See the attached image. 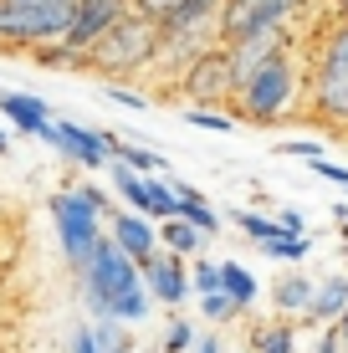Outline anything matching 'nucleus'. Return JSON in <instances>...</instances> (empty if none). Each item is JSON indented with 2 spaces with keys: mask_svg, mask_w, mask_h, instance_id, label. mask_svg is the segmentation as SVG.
<instances>
[{
  "mask_svg": "<svg viewBox=\"0 0 348 353\" xmlns=\"http://www.w3.org/2000/svg\"><path fill=\"white\" fill-rule=\"evenodd\" d=\"M170 190H174V200H179V221H190L195 230H205V236H215V230H221V210H210V200H205L195 185L170 179Z\"/></svg>",
  "mask_w": 348,
  "mask_h": 353,
  "instance_id": "nucleus-18",
  "label": "nucleus"
},
{
  "mask_svg": "<svg viewBox=\"0 0 348 353\" xmlns=\"http://www.w3.org/2000/svg\"><path fill=\"white\" fill-rule=\"evenodd\" d=\"M200 318L236 323V318H241V307H236V297H225V292H205V297H200Z\"/></svg>",
  "mask_w": 348,
  "mask_h": 353,
  "instance_id": "nucleus-24",
  "label": "nucleus"
},
{
  "mask_svg": "<svg viewBox=\"0 0 348 353\" xmlns=\"http://www.w3.org/2000/svg\"><path fill=\"white\" fill-rule=\"evenodd\" d=\"M164 57V31L149 10H134L128 6L118 16V26L92 46L88 57L77 62V72H98L103 82H118V77H139V72H154Z\"/></svg>",
  "mask_w": 348,
  "mask_h": 353,
  "instance_id": "nucleus-4",
  "label": "nucleus"
},
{
  "mask_svg": "<svg viewBox=\"0 0 348 353\" xmlns=\"http://www.w3.org/2000/svg\"><path fill=\"white\" fill-rule=\"evenodd\" d=\"M195 323H190V318H174L170 323V333H164V353H190V348H195Z\"/></svg>",
  "mask_w": 348,
  "mask_h": 353,
  "instance_id": "nucleus-26",
  "label": "nucleus"
},
{
  "mask_svg": "<svg viewBox=\"0 0 348 353\" xmlns=\"http://www.w3.org/2000/svg\"><path fill=\"white\" fill-rule=\"evenodd\" d=\"M108 236H113L118 246H123L128 256L139 261V266L159 256V225H154L149 215L128 210V205H123V210H113V215H108Z\"/></svg>",
  "mask_w": 348,
  "mask_h": 353,
  "instance_id": "nucleus-14",
  "label": "nucleus"
},
{
  "mask_svg": "<svg viewBox=\"0 0 348 353\" xmlns=\"http://www.w3.org/2000/svg\"><path fill=\"white\" fill-rule=\"evenodd\" d=\"M118 353H134V343H128V348H118Z\"/></svg>",
  "mask_w": 348,
  "mask_h": 353,
  "instance_id": "nucleus-39",
  "label": "nucleus"
},
{
  "mask_svg": "<svg viewBox=\"0 0 348 353\" xmlns=\"http://www.w3.org/2000/svg\"><path fill=\"white\" fill-rule=\"evenodd\" d=\"M0 113H6L21 133H31V139H41L46 123H52V108H46L36 92H0Z\"/></svg>",
  "mask_w": 348,
  "mask_h": 353,
  "instance_id": "nucleus-15",
  "label": "nucleus"
},
{
  "mask_svg": "<svg viewBox=\"0 0 348 353\" xmlns=\"http://www.w3.org/2000/svg\"><path fill=\"white\" fill-rule=\"evenodd\" d=\"M313 292H318V282L303 276V272H297V276H277V282H272V307L287 312V318H307Z\"/></svg>",
  "mask_w": 348,
  "mask_h": 353,
  "instance_id": "nucleus-17",
  "label": "nucleus"
},
{
  "mask_svg": "<svg viewBox=\"0 0 348 353\" xmlns=\"http://www.w3.org/2000/svg\"><path fill=\"white\" fill-rule=\"evenodd\" d=\"M251 353H297V333L292 323H267L251 333Z\"/></svg>",
  "mask_w": 348,
  "mask_h": 353,
  "instance_id": "nucleus-21",
  "label": "nucleus"
},
{
  "mask_svg": "<svg viewBox=\"0 0 348 353\" xmlns=\"http://www.w3.org/2000/svg\"><path fill=\"white\" fill-rule=\"evenodd\" d=\"M10 149V139H6V128H0V154H6Z\"/></svg>",
  "mask_w": 348,
  "mask_h": 353,
  "instance_id": "nucleus-38",
  "label": "nucleus"
},
{
  "mask_svg": "<svg viewBox=\"0 0 348 353\" xmlns=\"http://www.w3.org/2000/svg\"><path fill=\"white\" fill-rule=\"evenodd\" d=\"M41 143H52L62 159H77L88 169H108L118 154V133H103V128H82V123H67V118H52L41 133Z\"/></svg>",
  "mask_w": 348,
  "mask_h": 353,
  "instance_id": "nucleus-10",
  "label": "nucleus"
},
{
  "mask_svg": "<svg viewBox=\"0 0 348 353\" xmlns=\"http://www.w3.org/2000/svg\"><path fill=\"white\" fill-rule=\"evenodd\" d=\"M113 159L128 164L134 174H159V169H164V159H159L154 149H143V143H123V139H118V154H113Z\"/></svg>",
  "mask_w": 348,
  "mask_h": 353,
  "instance_id": "nucleus-22",
  "label": "nucleus"
},
{
  "mask_svg": "<svg viewBox=\"0 0 348 353\" xmlns=\"http://www.w3.org/2000/svg\"><path fill=\"white\" fill-rule=\"evenodd\" d=\"M328 16L333 21H348V0H328Z\"/></svg>",
  "mask_w": 348,
  "mask_h": 353,
  "instance_id": "nucleus-36",
  "label": "nucleus"
},
{
  "mask_svg": "<svg viewBox=\"0 0 348 353\" xmlns=\"http://www.w3.org/2000/svg\"><path fill=\"white\" fill-rule=\"evenodd\" d=\"M174 97H185V108H231V97H236L231 52L215 46V52L195 57V62L174 77Z\"/></svg>",
  "mask_w": 348,
  "mask_h": 353,
  "instance_id": "nucleus-8",
  "label": "nucleus"
},
{
  "mask_svg": "<svg viewBox=\"0 0 348 353\" xmlns=\"http://www.w3.org/2000/svg\"><path fill=\"white\" fill-rule=\"evenodd\" d=\"M143 282H149L154 302H164V307H185V297L195 292L190 287V261L174 256V251H164V246H159L154 261H143Z\"/></svg>",
  "mask_w": 348,
  "mask_h": 353,
  "instance_id": "nucleus-13",
  "label": "nucleus"
},
{
  "mask_svg": "<svg viewBox=\"0 0 348 353\" xmlns=\"http://www.w3.org/2000/svg\"><path fill=\"white\" fill-rule=\"evenodd\" d=\"M108 179H113V194L128 205V210H139V215H149L154 225H164V221H174L179 215V200H174V190H170V179L164 174H134L128 164H108Z\"/></svg>",
  "mask_w": 348,
  "mask_h": 353,
  "instance_id": "nucleus-9",
  "label": "nucleus"
},
{
  "mask_svg": "<svg viewBox=\"0 0 348 353\" xmlns=\"http://www.w3.org/2000/svg\"><path fill=\"white\" fill-rule=\"evenodd\" d=\"M303 97H307V57L297 52V41H292V46H282L277 57H267V62L236 88L231 118H236V123L267 128V123L292 118V108L303 103Z\"/></svg>",
  "mask_w": 348,
  "mask_h": 353,
  "instance_id": "nucleus-2",
  "label": "nucleus"
},
{
  "mask_svg": "<svg viewBox=\"0 0 348 353\" xmlns=\"http://www.w3.org/2000/svg\"><path fill=\"white\" fill-rule=\"evenodd\" d=\"M82 302L92 318H113V323H149L154 312V292L143 282V266L118 246L113 236H103V246L92 251V261L77 272Z\"/></svg>",
  "mask_w": 348,
  "mask_h": 353,
  "instance_id": "nucleus-1",
  "label": "nucleus"
},
{
  "mask_svg": "<svg viewBox=\"0 0 348 353\" xmlns=\"http://www.w3.org/2000/svg\"><path fill=\"white\" fill-rule=\"evenodd\" d=\"M190 287L205 297V292H221V261H210V256H195L190 261Z\"/></svg>",
  "mask_w": 348,
  "mask_h": 353,
  "instance_id": "nucleus-25",
  "label": "nucleus"
},
{
  "mask_svg": "<svg viewBox=\"0 0 348 353\" xmlns=\"http://www.w3.org/2000/svg\"><path fill=\"white\" fill-rule=\"evenodd\" d=\"M277 154H292V159H303V164H313V159H323V149H318V143H303V139H297V143H282Z\"/></svg>",
  "mask_w": 348,
  "mask_h": 353,
  "instance_id": "nucleus-32",
  "label": "nucleus"
},
{
  "mask_svg": "<svg viewBox=\"0 0 348 353\" xmlns=\"http://www.w3.org/2000/svg\"><path fill=\"white\" fill-rule=\"evenodd\" d=\"M108 215H113V205H108V190H98V185L52 194V225H57V241H62V256L72 272H82L92 261V251L103 246Z\"/></svg>",
  "mask_w": 348,
  "mask_h": 353,
  "instance_id": "nucleus-6",
  "label": "nucleus"
},
{
  "mask_svg": "<svg viewBox=\"0 0 348 353\" xmlns=\"http://www.w3.org/2000/svg\"><path fill=\"white\" fill-rule=\"evenodd\" d=\"M159 246L174 251V256H185V261H195L200 251H205V230H195L190 221H179V215H174V221L159 225Z\"/></svg>",
  "mask_w": 348,
  "mask_h": 353,
  "instance_id": "nucleus-19",
  "label": "nucleus"
},
{
  "mask_svg": "<svg viewBox=\"0 0 348 353\" xmlns=\"http://www.w3.org/2000/svg\"><path fill=\"white\" fill-rule=\"evenodd\" d=\"M108 97H113L118 108H149V92H139V88H123V82H108Z\"/></svg>",
  "mask_w": 348,
  "mask_h": 353,
  "instance_id": "nucleus-28",
  "label": "nucleus"
},
{
  "mask_svg": "<svg viewBox=\"0 0 348 353\" xmlns=\"http://www.w3.org/2000/svg\"><path fill=\"white\" fill-rule=\"evenodd\" d=\"M277 221H282V230H292V236H307V215H303V210H292V205H282Z\"/></svg>",
  "mask_w": 348,
  "mask_h": 353,
  "instance_id": "nucleus-31",
  "label": "nucleus"
},
{
  "mask_svg": "<svg viewBox=\"0 0 348 353\" xmlns=\"http://www.w3.org/2000/svg\"><path fill=\"white\" fill-rule=\"evenodd\" d=\"M343 348V338H338V327L328 323V333H323V343H318V353H338Z\"/></svg>",
  "mask_w": 348,
  "mask_h": 353,
  "instance_id": "nucleus-33",
  "label": "nucleus"
},
{
  "mask_svg": "<svg viewBox=\"0 0 348 353\" xmlns=\"http://www.w3.org/2000/svg\"><path fill=\"white\" fill-rule=\"evenodd\" d=\"M307 118L348 133V21H328L307 41Z\"/></svg>",
  "mask_w": 348,
  "mask_h": 353,
  "instance_id": "nucleus-3",
  "label": "nucleus"
},
{
  "mask_svg": "<svg viewBox=\"0 0 348 353\" xmlns=\"http://www.w3.org/2000/svg\"><path fill=\"white\" fill-rule=\"evenodd\" d=\"M92 338H98V348H103V353H118V348H128V338H123V323H113V318H98V323H92Z\"/></svg>",
  "mask_w": 348,
  "mask_h": 353,
  "instance_id": "nucleus-27",
  "label": "nucleus"
},
{
  "mask_svg": "<svg viewBox=\"0 0 348 353\" xmlns=\"http://www.w3.org/2000/svg\"><path fill=\"white\" fill-rule=\"evenodd\" d=\"M77 0H0V52L10 57H36L67 46Z\"/></svg>",
  "mask_w": 348,
  "mask_h": 353,
  "instance_id": "nucleus-5",
  "label": "nucleus"
},
{
  "mask_svg": "<svg viewBox=\"0 0 348 353\" xmlns=\"http://www.w3.org/2000/svg\"><path fill=\"white\" fill-rule=\"evenodd\" d=\"M190 353H225V348H221V338L205 333V338H195V348H190Z\"/></svg>",
  "mask_w": 348,
  "mask_h": 353,
  "instance_id": "nucleus-35",
  "label": "nucleus"
},
{
  "mask_svg": "<svg viewBox=\"0 0 348 353\" xmlns=\"http://www.w3.org/2000/svg\"><path fill=\"white\" fill-rule=\"evenodd\" d=\"M128 6H134V10H149V16H159V10H170L174 0H128Z\"/></svg>",
  "mask_w": 348,
  "mask_h": 353,
  "instance_id": "nucleus-34",
  "label": "nucleus"
},
{
  "mask_svg": "<svg viewBox=\"0 0 348 353\" xmlns=\"http://www.w3.org/2000/svg\"><path fill=\"white\" fill-rule=\"evenodd\" d=\"M185 123L205 128V133H231L236 118H231V108H185Z\"/></svg>",
  "mask_w": 348,
  "mask_h": 353,
  "instance_id": "nucleus-23",
  "label": "nucleus"
},
{
  "mask_svg": "<svg viewBox=\"0 0 348 353\" xmlns=\"http://www.w3.org/2000/svg\"><path fill=\"white\" fill-rule=\"evenodd\" d=\"M333 327H338V338H343V348H348V312H343V318L333 323Z\"/></svg>",
  "mask_w": 348,
  "mask_h": 353,
  "instance_id": "nucleus-37",
  "label": "nucleus"
},
{
  "mask_svg": "<svg viewBox=\"0 0 348 353\" xmlns=\"http://www.w3.org/2000/svg\"><path fill=\"white\" fill-rule=\"evenodd\" d=\"M307 16V0H225L221 10V41H246V36H272L287 31Z\"/></svg>",
  "mask_w": 348,
  "mask_h": 353,
  "instance_id": "nucleus-7",
  "label": "nucleus"
},
{
  "mask_svg": "<svg viewBox=\"0 0 348 353\" xmlns=\"http://www.w3.org/2000/svg\"><path fill=\"white\" fill-rule=\"evenodd\" d=\"M348 312V272H333V276H318V292H313V307H307L303 323H338Z\"/></svg>",
  "mask_w": 348,
  "mask_h": 353,
  "instance_id": "nucleus-16",
  "label": "nucleus"
},
{
  "mask_svg": "<svg viewBox=\"0 0 348 353\" xmlns=\"http://www.w3.org/2000/svg\"><path fill=\"white\" fill-rule=\"evenodd\" d=\"M231 221L241 225V230H246V241H251V246H261V256H272V261H303L307 251H313V241H307V236H292V230H282L277 215L236 210Z\"/></svg>",
  "mask_w": 348,
  "mask_h": 353,
  "instance_id": "nucleus-12",
  "label": "nucleus"
},
{
  "mask_svg": "<svg viewBox=\"0 0 348 353\" xmlns=\"http://www.w3.org/2000/svg\"><path fill=\"white\" fill-rule=\"evenodd\" d=\"M318 179H328V185H338V190H348V164H333V159H313L307 164Z\"/></svg>",
  "mask_w": 348,
  "mask_h": 353,
  "instance_id": "nucleus-29",
  "label": "nucleus"
},
{
  "mask_svg": "<svg viewBox=\"0 0 348 353\" xmlns=\"http://www.w3.org/2000/svg\"><path fill=\"white\" fill-rule=\"evenodd\" d=\"M338 230H343V241H348V225H338Z\"/></svg>",
  "mask_w": 348,
  "mask_h": 353,
  "instance_id": "nucleus-40",
  "label": "nucleus"
},
{
  "mask_svg": "<svg viewBox=\"0 0 348 353\" xmlns=\"http://www.w3.org/2000/svg\"><path fill=\"white\" fill-rule=\"evenodd\" d=\"M123 10H128V0H77V21H72V36H67V67H77L118 26Z\"/></svg>",
  "mask_w": 348,
  "mask_h": 353,
  "instance_id": "nucleus-11",
  "label": "nucleus"
},
{
  "mask_svg": "<svg viewBox=\"0 0 348 353\" xmlns=\"http://www.w3.org/2000/svg\"><path fill=\"white\" fill-rule=\"evenodd\" d=\"M236 353H251V348H236Z\"/></svg>",
  "mask_w": 348,
  "mask_h": 353,
  "instance_id": "nucleus-41",
  "label": "nucleus"
},
{
  "mask_svg": "<svg viewBox=\"0 0 348 353\" xmlns=\"http://www.w3.org/2000/svg\"><path fill=\"white\" fill-rule=\"evenodd\" d=\"M72 353H103L98 338H92V323H77V327H72Z\"/></svg>",
  "mask_w": 348,
  "mask_h": 353,
  "instance_id": "nucleus-30",
  "label": "nucleus"
},
{
  "mask_svg": "<svg viewBox=\"0 0 348 353\" xmlns=\"http://www.w3.org/2000/svg\"><path fill=\"white\" fill-rule=\"evenodd\" d=\"M221 292L225 297H236V307H251L256 302V292H261V282H256V272H246L241 261H221Z\"/></svg>",
  "mask_w": 348,
  "mask_h": 353,
  "instance_id": "nucleus-20",
  "label": "nucleus"
}]
</instances>
